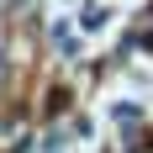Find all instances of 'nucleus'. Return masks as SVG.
Instances as JSON below:
<instances>
[{"instance_id": "obj_1", "label": "nucleus", "mask_w": 153, "mask_h": 153, "mask_svg": "<svg viewBox=\"0 0 153 153\" xmlns=\"http://www.w3.org/2000/svg\"><path fill=\"white\" fill-rule=\"evenodd\" d=\"M111 116H116V122H137V106H132V100H116V111H111Z\"/></svg>"}]
</instances>
